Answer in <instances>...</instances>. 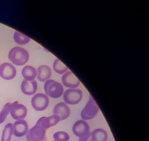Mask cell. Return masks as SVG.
I'll list each match as a JSON object with an SVG mask.
<instances>
[{"label": "cell", "mask_w": 149, "mask_h": 141, "mask_svg": "<svg viewBox=\"0 0 149 141\" xmlns=\"http://www.w3.org/2000/svg\"><path fill=\"white\" fill-rule=\"evenodd\" d=\"M8 58L14 65L22 66L27 63L29 59V54L25 49L16 47L10 51Z\"/></svg>", "instance_id": "6da1fadb"}, {"label": "cell", "mask_w": 149, "mask_h": 141, "mask_svg": "<svg viewBox=\"0 0 149 141\" xmlns=\"http://www.w3.org/2000/svg\"><path fill=\"white\" fill-rule=\"evenodd\" d=\"M100 112V108L95 101L94 98L91 95L89 100L84 107L82 109L81 116L82 120L87 121L93 119Z\"/></svg>", "instance_id": "7a4b0ae2"}, {"label": "cell", "mask_w": 149, "mask_h": 141, "mask_svg": "<svg viewBox=\"0 0 149 141\" xmlns=\"http://www.w3.org/2000/svg\"><path fill=\"white\" fill-rule=\"evenodd\" d=\"M44 90L46 95L53 98H58L64 93V88L58 81L49 79L44 84Z\"/></svg>", "instance_id": "3957f363"}, {"label": "cell", "mask_w": 149, "mask_h": 141, "mask_svg": "<svg viewBox=\"0 0 149 141\" xmlns=\"http://www.w3.org/2000/svg\"><path fill=\"white\" fill-rule=\"evenodd\" d=\"M83 98L82 91L77 89H68L63 94L64 103L69 105H76Z\"/></svg>", "instance_id": "277c9868"}, {"label": "cell", "mask_w": 149, "mask_h": 141, "mask_svg": "<svg viewBox=\"0 0 149 141\" xmlns=\"http://www.w3.org/2000/svg\"><path fill=\"white\" fill-rule=\"evenodd\" d=\"M49 104L48 96L43 93L34 95L31 99V105L36 111H43L47 108Z\"/></svg>", "instance_id": "5b68a950"}, {"label": "cell", "mask_w": 149, "mask_h": 141, "mask_svg": "<svg viewBox=\"0 0 149 141\" xmlns=\"http://www.w3.org/2000/svg\"><path fill=\"white\" fill-rule=\"evenodd\" d=\"M47 130L35 124L26 133L27 141H44L45 140Z\"/></svg>", "instance_id": "8992f818"}, {"label": "cell", "mask_w": 149, "mask_h": 141, "mask_svg": "<svg viewBox=\"0 0 149 141\" xmlns=\"http://www.w3.org/2000/svg\"><path fill=\"white\" fill-rule=\"evenodd\" d=\"M10 113L12 117L15 120L24 119L27 115V108L24 105L19 104L16 101L11 103Z\"/></svg>", "instance_id": "52a82bcc"}, {"label": "cell", "mask_w": 149, "mask_h": 141, "mask_svg": "<svg viewBox=\"0 0 149 141\" xmlns=\"http://www.w3.org/2000/svg\"><path fill=\"white\" fill-rule=\"evenodd\" d=\"M72 131L79 138L86 136L91 133L88 123L84 120H79L75 122L73 126Z\"/></svg>", "instance_id": "ba28073f"}, {"label": "cell", "mask_w": 149, "mask_h": 141, "mask_svg": "<svg viewBox=\"0 0 149 141\" xmlns=\"http://www.w3.org/2000/svg\"><path fill=\"white\" fill-rule=\"evenodd\" d=\"M63 84L69 89H75L80 84V81L71 71L68 70L61 78Z\"/></svg>", "instance_id": "9c48e42d"}, {"label": "cell", "mask_w": 149, "mask_h": 141, "mask_svg": "<svg viewBox=\"0 0 149 141\" xmlns=\"http://www.w3.org/2000/svg\"><path fill=\"white\" fill-rule=\"evenodd\" d=\"M16 75V70L14 65L5 63L0 65V76L5 80L13 79Z\"/></svg>", "instance_id": "30bf717a"}, {"label": "cell", "mask_w": 149, "mask_h": 141, "mask_svg": "<svg viewBox=\"0 0 149 141\" xmlns=\"http://www.w3.org/2000/svg\"><path fill=\"white\" fill-rule=\"evenodd\" d=\"M60 121L59 117L58 115L53 114L49 117H41L36 122V125L47 130V129L56 125Z\"/></svg>", "instance_id": "8fae6325"}, {"label": "cell", "mask_w": 149, "mask_h": 141, "mask_svg": "<svg viewBox=\"0 0 149 141\" xmlns=\"http://www.w3.org/2000/svg\"><path fill=\"white\" fill-rule=\"evenodd\" d=\"M53 113L58 115L61 121H64L68 118L70 115V109L68 105L64 102H60L55 106Z\"/></svg>", "instance_id": "7c38bea8"}, {"label": "cell", "mask_w": 149, "mask_h": 141, "mask_svg": "<svg viewBox=\"0 0 149 141\" xmlns=\"http://www.w3.org/2000/svg\"><path fill=\"white\" fill-rule=\"evenodd\" d=\"M13 134L17 137H21L26 134L29 127L26 121L24 119L16 121L13 125Z\"/></svg>", "instance_id": "4fadbf2b"}, {"label": "cell", "mask_w": 149, "mask_h": 141, "mask_svg": "<svg viewBox=\"0 0 149 141\" xmlns=\"http://www.w3.org/2000/svg\"><path fill=\"white\" fill-rule=\"evenodd\" d=\"M22 92L25 95H31L36 93L38 89V84L35 81H27L24 80L21 84Z\"/></svg>", "instance_id": "5bb4252c"}, {"label": "cell", "mask_w": 149, "mask_h": 141, "mask_svg": "<svg viewBox=\"0 0 149 141\" xmlns=\"http://www.w3.org/2000/svg\"><path fill=\"white\" fill-rule=\"evenodd\" d=\"M52 72L51 68L47 65H42L38 68L37 78L40 81H46L52 76Z\"/></svg>", "instance_id": "9a60e30c"}, {"label": "cell", "mask_w": 149, "mask_h": 141, "mask_svg": "<svg viewBox=\"0 0 149 141\" xmlns=\"http://www.w3.org/2000/svg\"><path fill=\"white\" fill-rule=\"evenodd\" d=\"M22 75L26 81H35L37 77V70L32 66L26 65L22 70Z\"/></svg>", "instance_id": "2e32d148"}, {"label": "cell", "mask_w": 149, "mask_h": 141, "mask_svg": "<svg viewBox=\"0 0 149 141\" xmlns=\"http://www.w3.org/2000/svg\"><path fill=\"white\" fill-rule=\"evenodd\" d=\"M93 141H107L108 134L107 132L102 128H97L91 132Z\"/></svg>", "instance_id": "e0dca14e"}, {"label": "cell", "mask_w": 149, "mask_h": 141, "mask_svg": "<svg viewBox=\"0 0 149 141\" xmlns=\"http://www.w3.org/2000/svg\"><path fill=\"white\" fill-rule=\"evenodd\" d=\"M14 39L15 42L20 45H24L28 44L30 38L24 34H22L19 31H15L14 35Z\"/></svg>", "instance_id": "ac0fdd59"}, {"label": "cell", "mask_w": 149, "mask_h": 141, "mask_svg": "<svg viewBox=\"0 0 149 141\" xmlns=\"http://www.w3.org/2000/svg\"><path fill=\"white\" fill-rule=\"evenodd\" d=\"M53 69L59 74H63L68 71V68L59 59H56L53 63Z\"/></svg>", "instance_id": "d6986e66"}, {"label": "cell", "mask_w": 149, "mask_h": 141, "mask_svg": "<svg viewBox=\"0 0 149 141\" xmlns=\"http://www.w3.org/2000/svg\"><path fill=\"white\" fill-rule=\"evenodd\" d=\"M13 133V124L11 123H8L3 129L1 141H10Z\"/></svg>", "instance_id": "ffe728a7"}, {"label": "cell", "mask_w": 149, "mask_h": 141, "mask_svg": "<svg viewBox=\"0 0 149 141\" xmlns=\"http://www.w3.org/2000/svg\"><path fill=\"white\" fill-rule=\"evenodd\" d=\"M53 138L55 141H69L70 140V136L66 132L58 131L53 134Z\"/></svg>", "instance_id": "44dd1931"}, {"label": "cell", "mask_w": 149, "mask_h": 141, "mask_svg": "<svg viewBox=\"0 0 149 141\" xmlns=\"http://www.w3.org/2000/svg\"><path fill=\"white\" fill-rule=\"evenodd\" d=\"M11 106V103H7L3 106V109L0 112V124L3 123V122L5 121L8 114L10 112Z\"/></svg>", "instance_id": "7402d4cb"}, {"label": "cell", "mask_w": 149, "mask_h": 141, "mask_svg": "<svg viewBox=\"0 0 149 141\" xmlns=\"http://www.w3.org/2000/svg\"><path fill=\"white\" fill-rule=\"evenodd\" d=\"M79 141H93L92 137H91V133L89 134H87L86 136H84L81 138H79Z\"/></svg>", "instance_id": "603a6c76"}, {"label": "cell", "mask_w": 149, "mask_h": 141, "mask_svg": "<svg viewBox=\"0 0 149 141\" xmlns=\"http://www.w3.org/2000/svg\"></svg>", "instance_id": "cb8c5ba5"}, {"label": "cell", "mask_w": 149, "mask_h": 141, "mask_svg": "<svg viewBox=\"0 0 149 141\" xmlns=\"http://www.w3.org/2000/svg\"><path fill=\"white\" fill-rule=\"evenodd\" d=\"M55 141V140H54V141Z\"/></svg>", "instance_id": "d4e9b609"}]
</instances>
